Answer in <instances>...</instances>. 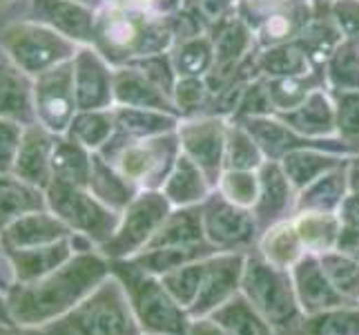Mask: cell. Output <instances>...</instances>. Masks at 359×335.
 Wrapping results in <instances>:
<instances>
[{"label":"cell","instance_id":"cell-1","mask_svg":"<svg viewBox=\"0 0 359 335\" xmlns=\"http://www.w3.org/2000/svg\"><path fill=\"white\" fill-rule=\"evenodd\" d=\"M107 277L109 259L98 253V248L74 253L65 264L47 275L9 287V313L20 327H47L49 322L58 320L83 302Z\"/></svg>","mask_w":359,"mask_h":335},{"label":"cell","instance_id":"cell-2","mask_svg":"<svg viewBox=\"0 0 359 335\" xmlns=\"http://www.w3.org/2000/svg\"><path fill=\"white\" fill-rule=\"evenodd\" d=\"M109 272L121 282L132 313L145 335H185L190 313L170 295L161 277L132 259H109Z\"/></svg>","mask_w":359,"mask_h":335},{"label":"cell","instance_id":"cell-3","mask_svg":"<svg viewBox=\"0 0 359 335\" xmlns=\"http://www.w3.org/2000/svg\"><path fill=\"white\" fill-rule=\"evenodd\" d=\"M241 295L277 331V335H299L306 315L297 302L290 270L270 264L257 253V248L245 255Z\"/></svg>","mask_w":359,"mask_h":335},{"label":"cell","instance_id":"cell-4","mask_svg":"<svg viewBox=\"0 0 359 335\" xmlns=\"http://www.w3.org/2000/svg\"><path fill=\"white\" fill-rule=\"evenodd\" d=\"M43 329L49 335H143L128 295L112 272L72 311Z\"/></svg>","mask_w":359,"mask_h":335},{"label":"cell","instance_id":"cell-5","mask_svg":"<svg viewBox=\"0 0 359 335\" xmlns=\"http://www.w3.org/2000/svg\"><path fill=\"white\" fill-rule=\"evenodd\" d=\"M181 155L179 136L165 132L156 136H132L121 145H109L103 157L139 190H161Z\"/></svg>","mask_w":359,"mask_h":335},{"label":"cell","instance_id":"cell-6","mask_svg":"<svg viewBox=\"0 0 359 335\" xmlns=\"http://www.w3.org/2000/svg\"><path fill=\"white\" fill-rule=\"evenodd\" d=\"M47 208L72 232L85 235L98 248L114 235L121 213L96 199L88 185H76L63 179H52L45 188Z\"/></svg>","mask_w":359,"mask_h":335},{"label":"cell","instance_id":"cell-7","mask_svg":"<svg viewBox=\"0 0 359 335\" xmlns=\"http://www.w3.org/2000/svg\"><path fill=\"white\" fill-rule=\"evenodd\" d=\"M172 213V204L161 190H141L121 213L114 235L98 246L107 259H132L152 242L161 223Z\"/></svg>","mask_w":359,"mask_h":335},{"label":"cell","instance_id":"cell-8","mask_svg":"<svg viewBox=\"0 0 359 335\" xmlns=\"http://www.w3.org/2000/svg\"><path fill=\"white\" fill-rule=\"evenodd\" d=\"M0 45L11 63L29 74H43L65 63L74 52L67 36L41 22L14 25L3 34Z\"/></svg>","mask_w":359,"mask_h":335},{"label":"cell","instance_id":"cell-9","mask_svg":"<svg viewBox=\"0 0 359 335\" xmlns=\"http://www.w3.org/2000/svg\"><path fill=\"white\" fill-rule=\"evenodd\" d=\"M201 219L205 242L212 244L217 253H250L262 237L252 210L228 202L217 188L201 204Z\"/></svg>","mask_w":359,"mask_h":335},{"label":"cell","instance_id":"cell-10","mask_svg":"<svg viewBox=\"0 0 359 335\" xmlns=\"http://www.w3.org/2000/svg\"><path fill=\"white\" fill-rule=\"evenodd\" d=\"M248 253H215L205 259L203 282L194 304L188 308L190 317H208L219 306L241 293V277Z\"/></svg>","mask_w":359,"mask_h":335},{"label":"cell","instance_id":"cell-11","mask_svg":"<svg viewBox=\"0 0 359 335\" xmlns=\"http://www.w3.org/2000/svg\"><path fill=\"white\" fill-rule=\"evenodd\" d=\"M36 112L45 128L52 132H63L76 107V94H74V60H65L52 70L39 74L34 88Z\"/></svg>","mask_w":359,"mask_h":335},{"label":"cell","instance_id":"cell-12","mask_svg":"<svg viewBox=\"0 0 359 335\" xmlns=\"http://www.w3.org/2000/svg\"><path fill=\"white\" fill-rule=\"evenodd\" d=\"M226 134L228 130L221 126V121L215 119L188 123V126L179 128L181 152L203 170L212 188H217L221 175H224Z\"/></svg>","mask_w":359,"mask_h":335},{"label":"cell","instance_id":"cell-13","mask_svg":"<svg viewBox=\"0 0 359 335\" xmlns=\"http://www.w3.org/2000/svg\"><path fill=\"white\" fill-rule=\"evenodd\" d=\"M297 302H299L306 317L330 311V308L351 306L355 302H348L346 297L332 287L324 266L319 262V255L306 253L299 262L290 268Z\"/></svg>","mask_w":359,"mask_h":335},{"label":"cell","instance_id":"cell-14","mask_svg":"<svg viewBox=\"0 0 359 335\" xmlns=\"http://www.w3.org/2000/svg\"><path fill=\"white\" fill-rule=\"evenodd\" d=\"M259 172V199L252 208V215L259 228L268 230L270 226L294 217L297 190L281 170L279 161H264Z\"/></svg>","mask_w":359,"mask_h":335},{"label":"cell","instance_id":"cell-15","mask_svg":"<svg viewBox=\"0 0 359 335\" xmlns=\"http://www.w3.org/2000/svg\"><path fill=\"white\" fill-rule=\"evenodd\" d=\"M69 235L72 230L47 208L11 221L9 226L0 230V242H3L5 251H18V248H36V246L54 244L69 237Z\"/></svg>","mask_w":359,"mask_h":335},{"label":"cell","instance_id":"cell-16","mask_svg":"<svg viewBox=\"0 0 359 335\" xmlns=\"http://www.w3.org/2000/svg\"><path fill=\"white\" fill-rule=\"evenodd\" d=\"M150 22L141 16L128 14V9L109 11L103 20L98 22V43L107 58H123V56H141L143 41Z\"/></svg>","mask_w":359,"mask_h":335},{"label":"cell","instance_id":"cell-17","mask_svg":"<svg viewBox=\"0 0 359 335\" xmlns=\"http://www.w3.org/2000/svg\"><path fill=\"white\" fill-rule=\"evenodd\" d=\"M9 259V272H11V287L14 284H27L34 282L47 272H52L60 264L76 253L72 244V235L60 242L36 246V248H18V251H5Z\"/></svg>","mask_w":359,"mask_h":335},{"label":"cell","instance_id":"cell-18","mask_svg":"<svg viewBox=\"0 0 359 335\" xmlns=\"http://www.w3.org/2000/svg\"><path fill=\"white\" fill-rule=\"evenodd\" d=\"M52 150L54 141L49 139V134L43 128L22 130V139L11 172L18 179L45 190L47 183L52 181Z\"/></svg>","mask_w":359,"mask_h":335},{"label":"cell","instance_id":"cell-19","mask_svg":"<svg viewBox=\"0 0 359 335\" xmlns=\"http://www.w3.org/2000/svg\"><path fill=\"white\" fill-rule=\"evenodd\" d=\"M74 94H76V107L101 110L112 98V81H109L107 67L94 52H81L74 60Z\"/></svg>","mask_w":359,"mask_h":335},{"label":"cell","instance_id":"cell-20","mask_svg":"<svg viewBox=\"0 0 359 335\" xmlns=\"http://www.w3.org/2000/svg\"><path fill=\"white\" fill-rule=\"evenodd\" d=\"M348 161L346 159L341 166L328 170L326 175L315 179L311 185H306L302 192H297V206L294 213L304 210H315V213H337L346 195L351 192L348 185Z\"/></svg>","mask_w":359,"mask_h":335},{"label":"cell","instance_id":"cell-21","mask_svg":"<svg viewBox=\"0 0 359 335\" xmlns=\"http://www.w3.org/2000/svg\"><path fill=\"white\" fill-rule=\"evenodd\" d=\"M212 190L215 188L210 185L208 177L203 175V170L183 152L179 155L175 168L170 172V177L165 179L163 188H161V192L168 197L172 208L201 206Z\"/></svg>","mask_w":359,"mask_h":335},{"label":"cell","instance_id":"cell-22","mask_svg":"<svg viewBox=\"0 0 359 335\" xmlns=\"http://www.w3.org/2000/svg\"><path fill=\"white\" fill-rule=\"evenodd\" d=\"M36 14L67 39L85 43L94 39L92 11L85 9L79 0H36Z\"/></svg>","mask_w":359,"mask_h":335},{"label":"cell","instance_id":"cell-23","mask_svg":"<svg viewBox=\"0 0 359 335\" xmlns=\"http://www.w3.org/2000/svg\"><path fill=\"white\" fill-rule=\"evenodd\" d=\"M88 188L92 190L96 199H101L105 206L116 210V213H123L134 197L141 192L132 181H128L103 155H98V152L92 155Z\"/></svg>","mask_w":359,"mask_h":335},{"label":"cell","instance_id":"cell-24","mask_svg":"<svg viewBox=\"0 0 359 335\" xmlns=\"http://www.w3.org/2000/svg\"><path fill=\"white\" fill-rule=\"evenodd\" d=\"M201 242H205L201 206L172 208V213L161 223V228L156 230L152 242L143 251H156V248H170V246H192Z\"/></svg>","mask_w":359,"mask_h":335},{"label":"cell","instance_id":"cell-25","mask_svg":"<svg viewBox=\"0 0 359 335\" xmlns=\"http://www.w3.org/2000/svg\"><path fill=\"white\" fill-rule=\"evenodd\" d=\"M344 161H346V157L319 150V147H299V150H292L286 157H281L279 166L283 172H286L292 188L297 192H302L306 185H311L315 179L326 175L328 170L341 166Z\"/></svg>","mask_w":359,"mask_h":335},{"label":"cell","instance_id":"cell-26","mask_svg":"<svg viewBox=\"0 0 359 335\" xmlns=\"http://www.w3.org/2000/svg\"><path fill=\"white\" fill-rule=\"evenodd\" d=\"M257 253L277 268L290 270L306 255V248L299 232L294 228V221L283 219L262 232L257 244Z\"/></svg>","mask_w":359,"mask_h":335},{"label":"cell","instance_id":"cell-27","mask_svg":"<svg viewBox=\"0 0 359 335\" xmlns=\"http://www.w3.org/2000/svg\"><path fill=\"white\" fill-rule=\"evenodd\" d=\"M47 210L45 190L14 177H0V230L22 215Z\"/></svg>","mask_w":359,"mask_h":335},{"label":"cell","instance_id":"cell-28","mask_svg":"<svg viewBox=\"0 0 359 335\" xmlns=\"http://www.w3.org/2000/svg\"><path fill=\"white\" fill-rule=\"evenodd\" d=\"M112 94L123 107H145V110H170L163 90L145 77L141 70H121L112 81Z\"/></svg>","mask_w":359,"mask_h":335},{"label":"cell","instance_id":"cell-29","mask_svg":"<svg viewBox=\"0 0 359 335\" xmlns=\"http://www.w3.org/2000/svg\"><path fill=\"white\" fill-rule=\"evenodd\" d=\"M294 228L304 242L306 253L324 255L328 251H335V244L341 230V221L337 213H315V210H304L294 213L292 217Z\"/></svg>","mask_w":359,"mask_h":335},{"label":"cell","instance_id":"cell-30","mask_svg":"<svg viewBox=\"0 0 359 335\" xmlns=\"http://www.w3.org/2000/svg\"><path fill=\"white\" fill-rule=\"evenodd\" d=\"M281 119L292 123L290 128L308 139H319V136L330 134L335 128V110L330 107L328 98L321 92L308 94L302 105L288 110L286 114H281Z\"/></svg>","mask_w":359,"mask_h":335},{"label":"cell","instance_id":"cell-31","mask_svg":"<svg viewBox=\"0 0 359 335\" xmlns=\"http://www.w3.org/2000/svg\"><path fill=\"white\" fill-rule=\"evenodd\" d=\"M215 253H217V248L212 244L201 242L192 246H170V248H156V251H143L139 255H134L132 262L145 268L147 272H152V275L161 277L170 270L199 262V259H205Z\"/></svg>","mask_w":359,"mask_h":335},{"label":"cell","instance_id":"cell-32","mask_svg":"<svg viewBox=\"0 0 359 335\" xmlns=\"http://www.w3.org/2000/svg\"><path fill=\"white\" fill-rule=\"evenodd\" d=\"M210 317L224 327L228 335H277V331L259 315L257 308L241 293L219 306Z\"/></svg>","mask_w":359,"mask_h":335},{"label":"cell","instance_id":"cell-33","mask_svg":"<svg viewBox=\"0 0 359 335\" xmlns=\"http://www.w3.org/2000/svg\"><path fill=\"white\" fill-rule=\"evenodd\" d=\"M29 83L25 79L20 67H16L9 58H0V119H29L32 103H29Z\"/></svg>","mask_w":359,"mask_h":335},{"label":"cell","instance_id":"cell-34","mask_svg":"<svg viewBox=\"0 0 359 335\" xmlns=\"http://www.w3.org/2000/svg\"><path fill=\"white\" fill-rule=\"evenodd\" d=\"M92 155L76 139L54 141L52 150V179H63L76 185H88L90 181Z\"/></svg>","mask_w":359,"mask_h":335},{"label":"cell","instance_id":"cell-35","mask_svg":"<svg viewBox=\"0 0 359 335\" xmlns=\"http://www.w3.org/2000/svg\"><path fill=\"white\" fill-rule=\"evenodd\" d=\"M264 152L243 126H230L226 134L224 170H259L264 166Z\"/></svg>","mask_w":359,"mask_h":335},{"label":"cell","instance_id":"cell-36","mask_svg":"<svg viewBox=\"0 0 359 335\" xmlns=\"http://www.w3.org/2000/svg\"><path fill=\"white\" fill-rule=\"evenodd\" d=\"M299 335H359V304L306 317Z\"/></svg>","mask_w":359,"mask_h":335},{"label":"cell","instance_id":"cell-37","mask_svg":"<svg viewBox=\"0 0 359 335\" xmlns=\"http://www.w3.org/2000/svg\"><path fill=\"white\" fill-rule=\"evenodd\" d=\"M319 262L324 266L330 284L335 287L346 300L359 304V262L348 255L337 251H328L319 255Z\"/></svg>","mask_w":359,"mask_h":335},{"label":"cell","instance_id":"cell-38","mask_svg":"<svg viewBox=\"0 0 359 335\" xmlns=\"http://www.w3.org/2000/svg\"><path fill=\"white\" fill-rule=\"evenodd\" d=\"M116 123L123 130V134L139 136V139L165 134L175 128V119L156 114L154 110H145V107H121L116 112Z\"/></svg>","mask_w":359,"mask_h":335},{"label":"cell","instance_id":"cell-39","mask_svg":"<svg viewBox=\"0 0 359 335\" xmlns=\"http://www.w3.org/2000/svg\"><path fill=\"white\" fill-rule=\"evenodd\" d=\"M208 259V257H205ZM205 259H199V262L185 264L181 268H175L161 275V282L165 284V289L170 291V295L188 311V308L194 304L196 295H199L201 282H203V270H205Z\"/></svg>","mask_w":359,"mask_h":335},{"label":"cell","instance_id":"cell-40","mask_svg":"<svg viewBox=\"0 0 359 335\" xmlns=\"http://www.w3.org/2000/svg\"><path fill=\"white\" fill-rule=\"evenodd\" d=\"M217 190L228 202L252 210L259 199V172L257 170H224Z\"/></svg>","mask_w":359,"mask_h":335},{"label":"cell","instance_id":"cell-41","mask_svg":"<svg viewBox=\"0 0 359 335\" xmlns=\"http://www.w3.org/2000/svg\"><path fill=\"white\" fill-rule=\"evenodd\" d=\"M308 65V52L299 43H283L268 49L259 60V67L272 77H299Z\"/></svg>","mask_w":359,"mask_h":335},{"label":"cell","instance_id":"cell-42","mask_svg":"<svg viewBox=\"0 0 359 335\" xmlns=\"http://www.w3.org/2000/svg\"><path fill=\"white\" fill-rule=\"evenodd\" d=\"M330 83L337 92H359V47L355 41L335 49L330 60Z\"/></svg>","mask_w":359,"mask_h":335},{"label":"cell","instance_id":"cell-43","mask_svg":"<svg viewBox=\"0 0 359 335\" xmlns=\"http://www.w3.org/2000/svg\"><path fill=\"white\" fill-rule=\"evenodd\" d=\"M112 134V117L98 110H88L72 121V139L85 147H101Z\"/></svg>","mask_w":359,"mask_h":335},{"label":"cell","instance_id":"cell-44","mask_svg":"<svg viewBox=\"0 0 359 335\" xmlns=\"http://www.w3.org/2000/svg\"><path fill=\"white\" fill-rule=\"evenodd\" d=\"M210 60H212V47L208 39H192L185 41L179 47V54L175 56V70L181 79H199V74L208 70Z\"/></svg>","mask_w":359,"mask_h":335},{"label":"cell","instance_id":"cell-45","mask_svg":"<svg viewBox=\"0 0 359 335\" xmlns=\"http://www.w3.org/2000/svg\"><path fill=\"white\" fill-rule=\"evenodd\" d=\"M341 141L357 155L359 152V92H339L335 114Z\"/></svg>","mask_w":359,"mask_h":335},{"label":"cell","instance_id":"cell-46","mask_svg":"<svg viewBox=\"0 0 359 335\" xmlns=\"http://www.w3.org/2000/svg\"><path fill=\"white\" fill-rule=\"evenodd\" d=\"M20 139H22L20 126L9 121H0V172H7L14 168Z\"/></svg>","mask_w":359,"mask_h":335},{"label":"cell","instance_id":"cell-47","mask_svg":"<svg viewBox=\"0 0 359 335\" xmlns=\"http://www.w3.org/2000/svg\"><path fill=\"white\" fill-rule=\"evenodd\" d=\"M208 94H210V88L203 85L199 79H181V83L177 85V98L183 112H196L205 107Z\"/></svg>","mask_w":359,"mask_h":335},{"label":"cell","instance_id":"cell-48","mask_svg":"<svg viewBox=\"0 0 359 335\" xmlns=\"http://www.w3.org/2000/svg\"><path fill=\"white\" fill-rule=\"evenodd\" d=\"M332 14L339 25V32L348 41H359V0H337Z\"/></svg>","mask_w":359,"mask_h":335},{"label":"cell","instance_id":"cell-49","mask_svg":"<svg viewBox=\"0 0 359 335\" xmlns=\"http://www.w3.org/2000/svg\"><path fill=\"white\" fill-rule=\"evenodd\" d=\"M136 70H141L147 79H150L158 90H165V92H172V88H175V83H172V70L170 65L163 60V56H145L139 67Z\"/></svg>","mask_w":359,"mask_h":335},{"label":"cell","instance_id":"cell-50","mask_svg":"<svg viewBox=\"0 0 359 335\" xmlns=\"http://www.w3.org/2000/svg\"><path fill=\"white\" fill-rule=\"evenodd\" d=\"M297 29V20L288 14H275L268 16V20L262 27V41L264 43H281Z\"/></svg>","mask_w":359,"mask_h":335},{"label":"cell","instance_id":"cell-51","mask_svg":"<svg viewBox=\"0 0 359 335\" xmlns=\"http://www.w3.org/2000/svg\"><path fill=\"white\" fill-rule=\"evenodd\" d=\"M335 251L341 253V255H348V257H353L359 262V228L341 226L337 244H335Z\"/></svg>","mask_w":359,"mask_h":335},{"label":"cell","instance_id":"cell-52","mask_svg":"<svg viewBox=\"0 0 359 335\" xmlns=\"http://www.w3.org/2000/svg\"><path fill=\"white\" fill-rule=\"evenodd\" d=\"M337 217L341 221V226H353L359 228V192H348L346 199L341 202L339 210H337Z\"/></svg>","mask_w":359,"mask_h":335},{"label":"cell","instance_id":"cell-53","mask_svg":"<svg viewBox=\"0 0 359 335\" xmlns=\"http://www.w3.org/2000/svg\"><path fill=\"white\" fill-rule=\"evenodd\" d=\"M185 335H228V333L224 327L217 324V322L208 315V317H192Z\"/></svg>","mask_w":359,"mask_h":335},{"label":"cell","instance_id":"cell-54","mask_svg":"<svg viewBox=\"0 0 359 335\" xmlns=\"http://www.w3.org/2000/svg\"><path fill=\"white\" fill-rule=\"evenodd\" d=\"M0 335H49L43 327H20V324H0Z\"/></svg>","mask_w":359,"mask_h":335},{"label":"cell","instance_id":"cell-55","mask_svg":"<svg viewBox=\"0 0 359 335\" xmlns=\"http://www.w3.org/2000/svg\"><path fill=\"white\" fill-rule=\"evenodd\" d=\"M348 185L353 192H359V157L348 161Z\"/></svg>","mask_w":359,"mask_h":335},{"label":"cell","instance_id":"cell-56","mask_svg":"<svg viewBox=\"0 0 359 335\" xmlns=\"http://www.w3.org/2000/svg\"><path fill=\"white\" fill-rule=\"evenodd\" d=\"M0 324H16L14 317L9 313V304H7V293L0 291Z\"/></svg>","mask_w":359,"mask_h":335},{"label":"cell","instance_id":"cell-57","mask_svg":"<svg viewBox=\"0 0 359 335\" xmlns=\"http://www.w3.org/2000/svg\"><path fill=\"white\" fill-rule=\"evenodd\" d=\"M126 3H128V7H136V5H150L152 3V0H126Z\"/></svg>","mask_w":359,"mask_h":335},{"label":"cell","instance_id":"cell-58","mask_svg":"<svg viewBox=\"0 0 359 335\" xmlns=\"http://www.w3.org/2000/svg\"><path fill=\"white\" fill-rule=\"evenodd\" d=\"M79 3H88V0H79Z\"/></svg>","mask_w":359,"mask_h":335},{"label":"cell","instance_id":"cell-59","mask_svg":"<svg viewBox=\"0 0 359 335\" xmlns=\"http://www.w3.org/2000/svg\"><path fill=\"white\" fill-rule=\"evenodd\" d=\"M0 3H5V0H0Z\"/></svg>","mask_w":359,"mask_h":335},{"label":"cell","instance_id":"cell-60","mask_svg":"<svg viewBox=\"0 0 359 335\" xmlns=\"http://www.w3.org/2000/svg\"><path fill=\"white\" fill-rule=\"evenodd\" d=\"M143 335H145V333H143Z\"/></svg>","mask_w":359,"mask_h":335}]
</instances>
